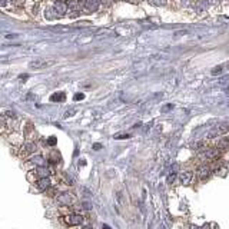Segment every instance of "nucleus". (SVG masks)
Here are the masks:
<instances>
[{"label":"nucleus","instance_id":"obj_19","mask_svg":"<svg viewBox=\"0 0 229 229\" xmlns=\"http://www.w3.org/2000/svg\"><path fill=\"white\" fill-rule=\"evenodd\" d=\"M44 17L46 19H49V20H53V19H57L59 17V14L56 13V10L54 9H46V13H44Z\"/></svg>","mask_w":229,"mask_h":229},{"label":"nucleus","instance_id":"obj_3","mask_svg":"<svg viewBox=\"0 0 229 229\" xmlns=\"http://www.w3.org/2000/svg\"><path fill=\"white\" fill-rule=\"evenodd\" d=\"M73 202H74V196L69 192H62L56 196V203H59L62 206H69Z\"/></svg>","mask_w":229,"mask_h":229},{"label":"nucleus","instance_id":"obj_23","mask_svg":"<svg viewBox=\"0 0 229 229\" xmlns=\"http://www.w3.org/2000/svg\"><path fill=\"white\" fill-rule=\"evenodd\" d=\"M130 138V135H128V133H122V135H114V139H129Z\"/></svg>","mask_w":229,"mask_h":229},{"label":"nucleus","instance_id":"obj_17","mask_svg":"<svg viewBox=\"0 0 229 229\" xmlns=\"http://www.w3.org/2000/svg\"><path fill=\"white\" fill-rule=\"evenodd\" d=\"M195 9L198 13H203L208 9V0H198L195 4Z\"/></svg>","mask_w":229,"mask_h":229},{"label":"nucleus","instance_id":"obj_31","mask_svg":"<svg viewBox=\"0 0 229 229\" xmlns=\"http://www.w3.org/2000/svg\"><path fill=\"white\" fill-rule=\"evenodd\" d=\"M176 2L179 3V6H186L188 4V0H176Z\"/></svg>","mask_w":229,"mask_h":229},{"label":"nucleus","instance_id":"obj_13","mask_svg":"<svg viewBox=\"0 0 229 229\" xmlns=\"http://www.w3.org/2000/svg\"><path fill=\"white\" fill-rule=\"evenodd\" d=\"M29 163H33V165H37L39 168H40V166H46L47 165V160L42 155H36V156H33V158H30Z\"/></svg>","mask_w":229,"mask_h":229},{"label":"nucleus","instance_id":"obj_5","mask_svg":"<svg viewBox=\"0 0 229 229\" xmlns=\"http://www.w3.org/2000/svg\"><path fill=\"white\" fill-rule=\"evenodd\" d=\"M53 9L56 10V13L59 14V17L62 16H66L69 12V6H68V2H64V0H56L53 4Z\"/></svg>","mask_w":229,"mask_h":229},{"label":"nucleus","instance_id":"obj_10","mask_svg":"<svg viewBox=\"0 0 229 229\" xmlns=\"http://www.w3.org/2000/svg\"><path fill=\"white\" fill-rule=\"evenodd\" d=\"M34 150H36V145L32 143V142H26V143L20 148V155L29 156V155H32V153H34Z\"/></svg>","mask_w":229,"mask_h":229},{"label":"nucleus","instance_id":"obj_20","mask_svg":"<svg viewBox=\"0 0 229 229\" xmlns=\"http://www.w3.org/2000/svg\"><path fill=\"white\" fill-rule=\"evenodd\" d=\"M222 70H223V66H222V64H219V66H216V68L212 69V72H211V73H212L213 76H216V74H221V73H222Z\"/></svg>","mask_w":229,"mask_h":229},{"label":"nucleus","instance_id":"obj_12","mask_svg":"<svg viewBox=\"0 0 229 229\" xmlns=\"http://www.w3.org/2000/svg\"><path fill=\"white\" fill-rule=\"evenodd\" d=\"M50 186H52V182L49 178H42V179H37L36 181V188L39 191H47Z\"/></svg>","mask_w":229,"mask_h":229},{"label":"nucleus","instance_id":"obj_32","mask_svg":"<svg viewBox=\"0 0 229 229\" xmlns=\"http://www.w3.org/2000/svg\"><path fill=\"white\" fill-rule=\"evenodd\" d=\"M93 149H94V150H99V149H102V145H99V143H94Z\"/></svg>","mask_w":229,"mask_h":229},{"label":"nucleus","instance_id":"obj_25","mask_svg":"<svg viewBox=\"0 0 229 229\" xmlns=\"http://www.w3.org/2000/svg\"><path fill=\"white\" fill-rule=\"evenodd\" d=\"M4 116H9V119H16V114H14V112H12V110L4 112Z\"/></svg>","mask_w":229,"mask_h":229},{"label":"nucleus","instance_id":"obj_26","mask_svg":"<svg viewBox=\"0 0 229 229\" xmlns=\"http://www.w3.org/2000/svg\"><path fill=\"white\" fill-rule=\"evenodd\" d=\"M170 109H173V104L168 103V104H165V108H162V112H169Z\"/></svg>","mask_w":229,"mask_h":229},{"label":"nucleus","instance_id":"obj_33","mask_svg":"<svg viewBox=\"0 0 229 229\" xmlns=\"http://www.w3.org/2000/svg\"><path fill=\"white\" fill-rule=\"evenodd\" d=\"M7 39H14V37H17V34H6Z\"/></svg>","mask_w":229,"mask_h":229},{"label":"nucleus","instance_id":"obj_28","mask_svg":"<svg viewBox=\"0 0 229 229\" xmlns=\"http://www.w3.org/2000/svg\"><path fill=\"white\" fill-rule=\"evenodd\" d=\"M56 138H54V136H50V138H49V140H47V143H49V145H52V146H54L56 145Z\"/></svg>","mask_w":229,"mask_h":229},{"label":"nucleus","instance_id":"obj_27","mask_svg":"<svg viewBox=\"0 0 229 229\" xmlns=\"http://www.w3.org/2000/svg\"><path fill=\"white\" fill-rule=\"evenodd\" d=\"M73 99H74V100H83V99H84V94L83 93H76Z\"/></svg>","mask_w":229,"mask_h":229},{"label":"nucleus","instance_id":"obj_35","mask_svg":"<svg viewBox=\"0 0 229 229\" xmlns=\"http://www.w3.org/2000/svg\"><path fill=\"white\" fill-rule=\"evenodd\" d=\"M20 79H27V74H20Z\"/></svg>","mask_w":229,"mask_h":229},{"label":"nucleus","instance_id":"obj_9","mask_svg":"<svg viewBox=\"0 0 229 229\" xmlns=\"http://www.w3.org/2000/svg\"><path fill=\"white\" fill-rule=\"evenodd\" d=\"M179 179H181V183L183 186H189L191 183L193 182V172L191 170H185L179 175Z\"/></svg>","mask_w":229,"mask_h":229},{"label":"nucleus","instance_id":"obj_1","mask_svg":"<svg viewBox=\"0 0 229 229\" xmlns=\"http://www.w3.org/2000/svg\"><path fill=\"white\" fill-rule=\"evenodd\" d=\"M219 156L218 148H205L199 150V159L201 160H213Z\"/></svg>","mask_w":229,"mask_h":229},{"label":"nucleus","instance_id":"obj_2","mask_svg":"<svg viewBox=\"0 0 229 229\" xmlns=\"http://www.w3.org/2000/svg\"><path fill=\"white\" fill-rule=\"evenodd\" d=\"M228 129H229V123H228V122H221V123H218V125H216L213 129H211V130H209L208 138L209 139L218 138V136L226 133V132H228Z\"/></svg>","mask_w":229,"mask_h":229},{"label":"nucleus","instance_id":"obj_14","mask_svg":"<svg viewBox=\"0 0 229 229\" xmlns=\"http://www.w3.org/2000/svg\"><path fill=\"white\" fill-rule=\"evenodd\" d=\"M34 172H36V175H37V178H39V179H42V178H49V175L52 173L50 169H47L46 166H40V168H37Z\"/></svg>","mask_w":229,"mask_h":229},{"label":"nucleus","instance_id":"obj_34","mask_svg":"<svg viewBox=\"0 0 229 229\" xmlns=\"http://www.w3.org/2000/svg\"><path fill=\"white\" fill-rule=\"evenodd\" d=\"M102 229H112V228L109 225H103V226H102Z\"/></svg>","mask_w":229,"mask_h":229},{"label":"nucleus","instance_id":"obj_6","mask_svg":"<svg viewBox=\"0 0 229 229\" xmlns=\"http://www.w3.org/2000/svg\"><path fill=\"white\" fill-rule=\"evenodd\" d=\"M68 6H69V10L73 12L72 16H76L82 12V9L84 7V2L82 0H68Z\"/></svg>","mask_w":229,"mask_h":229},{"label":"nucleus","instance_id":"obj_15","mask_svg":"<svg viewBox=\"0 0 229 229\" xmlns=\"http://www.w3.org/2000/svg\"><path fill=\"white\" fill-rule=\"evenodd\" d=\"M178 170H179V165H178V163H175L173 168H172V170H170V173L168 175V183H169V185H172V183L175 182L176 175H178Z\"/></svg>","mask_w":229,"mask_h":229},{"label":"nucleus","instance_id":"obj_4","mask_svg":"<svg viewBox=\"0 0 229 229\" xmlns=\"http://www.w3.org/2000/svg\"><path fill=\"white\" fill-rule=\"evenodd\" d=\"M63 221L66 225L69 226H78L83 222V216L80 213H70V215L63 216Z\"/></svg>","mask_w":229,"mask_h":229},{"label":"nucleus","instance_id":"obj_18","mask_svg":"<svg viewBox=\"0 0 229 229\" xmlns=\"http://www.w3.org/2000/svg\"><path fill=\"white\" fill-rule=\"evenodd\" d=\"M64 99H66V94H64L63 92H56V93H53L50 96L52 102H63Z\"/></svg>","mask_w":229,"mask_h":229},{"label":"nucleus","instance_id":"obj_16","mask_svg":"<svg viewBox=\"0 0 229 229\" xmlns=\"http://www.w3.org/2000/svg\"><path fill=\"white\" fill-rule=\"evenodd\" d=\"M216 148L219 150H229V138H222L219 139L216 143Z\"/></svg>","mask_w":229,"mask_h":229},{"label":"nucleus","instance_id":"obj_30","mask_svg":"<svg viewBox=\"0 0 229 229\" xmlns=\"http://www.w3.org/2000/svg\"><path fill=\"white\" fill-rule=\"evenodd\" d=\"M112 2H113V0H100V4H103V6H110Z\"/></svg>","mask_w":229,"mask_h":229},{"label":"nucleus","instance_id":"obj_29","mask_svg":"<svg viewBox=\"0 0 229 229\" xmlns=\"http://www.w3.org/2000/svg\"><path fill=\"white\" fill-rule=\"evenodd\" d=\"M191 229H209V225H203V226H195V225H191Z\"/></svg>","mask_w":229,"mask_h":229},{"label":"nucleus","instance_id":"obj_21","mask_svg":"<svg viewBox=\"0 0 229 229\" xmlns=\"http://www.w3.org/2000/svg\"><path fill=\"white\" fill-rule=\"evenodd\" d=\"M202 146H203V142H196V143H192V145H191V148L198 150V149H201Z\"/></svg>","mask_w":229,"mask_h":229},{"label":"nucleus","instance_id":"obj_22","mask_svg":"<svg viewBox=\"0 0 229 229\" xmlns=\"http://www.w3.org/2000/svg\"><path fill=\"white\" fill-rule=\"evenodd\" d=\"M153 3H155L156 6H165V4L168 3V0H153Z\"/></svg>","mask_w":229,"mask_h":229},{"label":"nucleus","instance_id":"obj_7","mask_svg":"<svg viewBox=\"0 0 229 229\" xmlns=\"http://www.w3.org/2000/svg\"><path fill=\"white\" fill-rule=\"evenodd\" d=\"M211 173H212V168L209 165H201L198 169H196V176H198L201 181H205V179H208L209 176H211Z\"/></svg>","mask_w":229,"mask_h":229},{"label":"nucleus","instance_id":"obj_11","mask_svg":"<svg viewBox=\"0 0 229 229\" xmlns=\"http://www.w3.org/2000/svg\"><path fill=\"white\" fill-rule=\"evenodd\" d=\"M100 7V0H84V9L88 12H98Z\"/></svg>","mask_w":229,"mask_h":229},{"label":"nucleus","instance_id":"obj_8","mask_svg":"<svg viewBox=\"0 0 229 229\" xmlns=\"http://www.w3.org/2000/svg\"><path fill=\"white\" fill-rule=\"evenodd\" d=\"M54 62L53 60H46V59H36V60L30 62L29 63V68L30 69H43V68H47V66H50L53 64Z\"/></svg>","mask_w":229,"mask_h":229},{"label":"nucleus","instance_id":"obj_24","mask_svg":"<svg viewBox=\"0 0 229 229\" xmlns=\"http://www.w3.org/2000/svg\"><path fill=\"white\" fill-rule=\"evenodd\" d=\"M74 113H76V110H74V109H70V110H68L66 113H64V118H66V119H68V118H72V116H73Z\"/></svg>","mask_w":229,"mask_h":229}]
</instances>
